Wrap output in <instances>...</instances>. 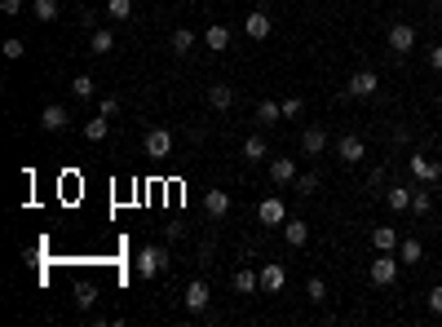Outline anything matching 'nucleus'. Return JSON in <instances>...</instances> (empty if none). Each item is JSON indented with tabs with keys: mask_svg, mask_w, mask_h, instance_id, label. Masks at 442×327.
<instances>
[{
	"mask_svg": "<svg viewBox=\"0 0 442 327\" xmlns=\"http://www.w3.org/2000/svg\"><path fill=\"white\" fill-rule=\"evenodd\" d=\"M398 252H376V261H372V270H367V274H372V283L376 287H389L393 283V278H398Z\"/></svg>",
	"mask_w": 442,
	"mask_h": 327,
	"instance_id": "1",
	"label": "nucleus"
},
{
	"mask_svg": "<svg viewBox=\"0 0 442 327\" xmlns=\"http://www.w3.org/2000/svg\"><path fill=\"white\" fill-rule=\"evenodd\" d=\"M169 270V252L164 248H142L137 252V278H155Z\"/></svg>",
	"mask_w": 442,
	"mask_h": 327,
	"instance_id": "2",
	"label": "nucleus"
},
{
	"mask_svg": "<svg viewBox=\"0 0 442 327\" xmlns=\"http://www.w3.org/2000/svg\"><path fill=\"white\" fill-rule=\"evenodd\" d=\"M345 93H350V98H376V93H380V76H376V71H354V76L345 80Z\"/></svg>",
	"mask_w": 442,
	"mask_h": 327,
	"instance_id": "3",
	"label": "nucleus"
},
{
	"mask_svg": "<svg viewBox=\"0 0 442 327\" xmlns=\"http://www.w3.org/2000/svg\"><path fill=\"white\" fill-rule=\"evenodd\" d=\"M407 168H411V177L420 181V186H434V181L442 177V164H438V160H429V155H420V151H416L411 160H407Z\"/></svg>",
	"mask_w": 442,
	"mask_h": 327,
	"instance_id": "4",
	"label": "nucleus"
},
{
	"mask_svg": "<svg viewBox=\"0 0 442 327\" xmlns=\"http://www.w3.org/2000/svg\"><path fill=\"white\" fill-rule=\"evenodd\" d=\"M389 49L393 53H411L416 49V27L411 22H393L389 27Z\"/></svg>",
	"mask_w": 442,
	"mask_h": 327,
	"instance_id": "5",
	"label": "nucleus"
},
{
	"mask_svg": "<svg viewBox=\"0 0 442 327\" xmlns=\"http://www.w3.org/2000/svg\"><path fill=\"white\" fill-rule=\"evenodd\" d=\"M257 217H261V226H283V221H288V203H283L279 195H274V199H261V203H257Z\"/></svg>",
	"mask_w": 442,
	"mask_h": 327,
	"instance_id": "6",
	"label": "nucleus"
},
{
	"mask_svg": "<svg viewBox=\"0 0 442 327\" xmlns=\"http://www.w3.org/2000/svg\"><path fill=\"white\" fill-rule=\"evenodd\" d=\"M337 155L345 164H363V155H367V146H363V137L358 133H345V137L337 142Z\"/></svg>",
	"mask_w": 442,
	"mask_h": 327,
	"instance_id": "7",
	"label": "nucleus"
},
{
	"mask_svg": "<svg viewBox=\"0 0 442 327\" xmlns=\"http://www.w3.org/2000/svg\"><path fill=\"white\" fill-rule=\"evenodd\" d=\"M283 283H288V270H283L279 261H270V265H261V292H283Z\"/></svg>",
	"mask_w": 442,
	"mask_h": 327,
	"instance_id": "8",
	"label": "nucleus"
},
{
	"mask_svg": "<svg viewBox=\"0 0 442 327\" xmlns=\"http://www.w3.org/2000/svg\"><path fill=\"white\" fill-rule=\"evenodd\" d=\"M67 124H71L67 106H58V102H49V106H44V111H40V128H44V133H62Z\"/></svg>",
	"mask_w": 442,
	"mask_h": 327,
	"instance_id": "9",
	"label": "nucleus"
},
{
	"mask_svg": "<svg viewBox=\"0 0 442 327\" xmlns=\"http://www.w3.org/2000/svg\"><path fill=\"white\" fill-rule=\"evenodd\" d=\"M169 151H173V133L169 128H151L146 133V155H151V160H164Z\"/></svg>",
	"mask_w": 442,
	"mask_h": 327,
	"instance_id": "10",
	"label": "nucleus"
},
{
	"mask_svg": "<svg viewBox=\"0 0 442 327\" xmlns=\"http://www.w3.org/2000/svg\"><path fill=\"white\" fill-rule=\"evenodd\" d=\"M208 296H212V292H208V283H204V278H195V283L186 287V296H182V301H186V310H190V314H199V310H208Z\"/></svg>",
	"mask_w": 442,
	"mask_h": 327,
	"instance_id": "11",
	"label": "nucleus"
},
{
	"mask_svg": "<svg viewBox=\"0 0 442 327\" xmlns=\"http://www.w3.org/2000/svg\"><path fill=\"white\" fill-rule=\"evenodd\" d=\"M204 212L212 221H221V217L230 212V195H226V190H204Z\"/></svg>",
	"mask_w": 442,
	"mask_h": 327,
	"instance_id": "12",
	"label": "nucleus"
},
{
	"mask_svg": "<svg viewBox=\"0 0 442 327\" xmlns=\"http://www.w3.org/2000/svg\"><path fill=\"white\" fill-rule=\"evenodd\" d=\"M270 181H274V186H292V181H296V164L288 160V155H279V160L270 164Z\"/></svg>",
	"mask_w": 442,
	"mask_h": 327,
	"instance_id": "13",
	"label": "nucleus"
},
{
	"mask_svg": "<svg viewBox=\"0 0 442 327\" xmlns=\"http://www.w3.org/2000/svg\"><path fill=\"white\" fill-rule=\"evenodd\" d=\"M270 27H274V22H270V14H266V9H253V14H248V22H244V31L253 35V40H266V35H270Z\"/></svg>",
	"mask_w": 442,
	"mask_h": 327,
	"instance_id": "14",
	"label": "nucleus"
},
{
	"mask_svg": "<svg viewBox=\"0 0 442 327\" xmlns=\"http://www.w3.org/2000/svg\"><path fill=\"white\" fill-rule=\"evenodd\" d=\"M301 151H305V155H323V151H328V133L318 128V124H309V128L301 133Z\"/></svg>",
	"mask_w": 442,
	"mask_h": 327,
	"instance_id": "15",
	"label": "nucleus"
},
{
	"mask_svg": "<svg viewBox=\"0 0 442 327\" xmlns=\"http://www.w3.org/2000/svg\"><path fill=\"white\" fill-rule=\"evenodd\" d=\"M398 239H402V235H398L393 226H376V230H372V248H376V252H398Z\"/></svg>",
	"mask_w": 442,
	"mask_h": 327,
	"instance_id": "16",
	"label": "nucleus"
},
{
	"mask_svg": "<svg viewBox=\"0 0 442 327\" xmlns=\"http://www.w3.org/2000/svg\"><path fill=\"white\" fill-rule=\"evenodd\" d=\"M283 239H288L292 248H305L309 244V226L296 221V217H288V221H283Z\"/></svg>",
	"mask_w": 442,
	"mask_h": 327,
	"instance_id": "17",
	"label": "nucleus"
},
{
	"mask_svg": "<svg viewBox=\"0 0 442 327\" xmlns=\"http://www.w3.org/2000/svg\"><path fill=\"white\" fill-rule=\"evenodd\" d=\"M208 106H212V111H230V106H235V89H230V84H212V89H208Z\"/></svg>",
	"mask_w": 442,
	"mask_h": 327,
	"instance_id": "18",
	"label": "nucleus"
},
{
	"mask_svg": "<svg viewBox=\"0 0 442 327\" xmlns=\"http://www.w3.org/2000/svg\"><path fill=\"white\" fill-rule=\"evenodd\" d=\"M235 292H244V296H253V292H261V274L257 270H235Z\"/></svg>",
	"mask_w": 442,
	"mask_h": 327,
	"instance_id": "19",
	"label": "nucleus"
},
{
	"mask_svg": "<svg viewBox=\"0 0 442 327\" xmlns=\"http://www.w3.org/2000/svg\"><path fill=\"white\" fill-rule=\"evenodd\" d=\"M204 44H208L212 53H221L226 44H230V27H221V22H212V27L204 31Z\"/></svg>",
	"mask_w": 442,
	"mask_h": 327,
	"instance_id": "20",
	"label": "nucleus"
},
{
	"mask_svg": "<svg viewBox=\"0 0 442 327\" xmlns=\"http://www.w3.org/2000/svg\"><path fill=\"white\" fill-rule=\"evenodd\" d=\"M385 203H389L393 212H407L411 208V186H389L385 190Z\"/></svg>",
	"mask_w": 442,
	"mask_h": 327,
	"instance_id": "21",
	"label": "nucleus"
},
{
	"mask_svg": "<svg viewBox=\"0 0 442 327\" xmlns=\"http://www.w3.org/2000/svg\"><path fill=\"white\" fill-rule=\"evenodd\" d=\"M58 14H62L58 0H31V18L35 22H58Z\"/></svg>",
	"mask_w": 442,
	"mask_h": 327,
	"instance_id": "22",
	"label": "nucleus"
},
{
	"mask_svg": "<svg viewBox=\"0 0 442 327\" xmlns=\"http://www.w3.org/2000/svg\"><path fill=\"white\" fill-rule=\"evenodd\" d=\"M169 49H173L177 58L190 53V49H195V31H190V27H177V31H173V40H169Z\"/></svg>",
	"mask_w": 442,
	"mask_h": 327,
	"instance_id": "23",
	"label": "nucleus"
},
{
	"mask_svg": "<svg viewBox=\"0 0 442 327\" xmlns=\"http://www.w3.org/2000/svg\"><path fill=\"white\" fill-rule=\"evenodd\" d=\"M239 155H244L248 164H261V160L270 155V146H266V137H248V142H244V151H239Z\"/></svg>",
	"mask_w": 442,
	"mask_h": 327,
	"instance_id": "24",
	"label": "nucleus"
},
{
	"mask_svg": "<svg viewBox=\"0 0 442 327\" xmlns=\"http://www.w3.org/2000/svg\"><path fill=\"white\" fill-rule=\"evenodd\" d=\"M89 49H93V53H111V49H115V31L98 27V31L89 35Z\"/></svg>",
	"mask_w": 442,
	"mask_h": 327,
	"instance_id": "25",
	"label": "nucleus"
},
{
	"mask_svg": "<svg viewBox=\"0 0 442 327\" xmlns=\"http://www.w3.org/2000/svg\"><path fill=\"white\" fill-rule=\"evenodd\" d=\"M420 257H425V248L416 244V239H398V261H402V265H416Z\"/></svg>",
	"mask_w": 442,
	"mask_h": 327,
	"instance_id": "26",
	"label": "nucleus"
},
{
	"mask_svg": "<svg viewBox=\"0 0 442 327\" xmlns=\"http://www.w3.org/2000/svg\"><path fill=\"white\" fill-rule=\"evenodd\" d=\"M257 119H261V124H274V119H283V102L261 98V102H257Z\"/></svg>",
	"mask_w": 442,
	"mask_h": 327,
	"instance_id": "27",
	"label": "nucleus"
},
{
	"mask_svg": "<svg viewBox=\"0 0 442 327\" xmlns=\"http://www.w3.org/2000/svg\"><path fill=\"white\" fill-rule=\"evenodd\" d=\"M411 212H416V217H425V212H434V195H429V190H425V186H416V190H411Z\"/></svg>",
	"mask_w": 442,
	"mask_h": 327,
	"instance_id": "28",
	"label": "nucleus"
},
{
	"mask_svg": "<svg viewBox=\"0 0 442 327\" xmlns=\"http://www.w3.org/2000/svg\"><path fill=\"white\" fill-rule=\"evenodd\" d=\"M71 93H76L80 102H89L93 93H98V84H93V76H76V80H71Z\"/></svg>",
	"mask_w": 442,
	"mask_h": 327,
	"instance_id": "29",
	"label": "nucleus"
},
{
	"mask_svg": "<svg viewBox=\"0 0 442 327\" xmlns=\"http://www.w3.org/2000/svg\"><path fill=\"white\" fill-rule=\"evenodd\" d=\"M106 14H111L115 22H128L133 18V0H106Z\"/></svg>",
	"mask_w": 442,
	"mask_h": 327,
	"instance_id": "30",
	"label": "nucleus"
},
{
	"mask_svg": "<svg viewBox=\"0 0 442 327\" xmlns=\"http://www.w3.org/2000/svg\"><path fill=\"white\" fill-rule=\"evenodd\" d=\"M106 133H111V124H106V115H98V119H89V124H85V137H89V142H102Z\"/></svg>",
	"mask_w": 442,
	"mask_h": 327,
	"instance_id": "31",
	"label": "nucleus"
},
{
	"mask_svg": "<svg viewBox=\"0 0 442 327\" xmlns=\"http://www.w3.org/2000/svg\"><path fill=\"white\" fill-rule=\"evenodd\" d=\"M93 301H98V287H93V283H80V287H76V305H80V310H93Z\"/></svg>",
	"mask_w": 442,
	"mask_h": 327,
	"instance_id": "32",
	"label": "nucleus"
},
{
	"mask_svg": "<svg viewBox=\"0 0 442 327\" xmlns=\"http://www.w3.org/2000/svg\"><path fill=\"white\" fill-rule=\"evenodd\" d=\"M0 53H5V58H9V62H18V58H22V53H27V44H22V40H18V35H9V40H5V44H0Z\"/></svg>",
	"mask_w": 442,
	"mask_h": 327,
	"instance_id": "33",
	"label": "nucleus"
},
{
	"mask_svg": "<svg viewBox=\"0 0 442 327\" xmlns=\"http://www.w3.org/2000/svg\"><path fill=\"white\" fill-rule=\"evenodd\" d=\"M292 186H296V195H314V190H318V177H314V173H296Z\"/></svg>",
	"mask_w": 442,
	"mask_h": 327,
	"instance_id": "34",
	"label": "nucleus"
},
{
	"mask_svg": "<svg viewBox=\"0 0 442 327\" xmlns=\"http://www.w3.org/2000/svg\"><path fill=\"white\" fill-rule=\"evenodd\" d=\"M305 296L314 301V305H318V301H328V283H323V278H309V283H305Z\"/></svg>",
	"mask_w": 442,
	"mask_h": 327,
	"instance_id": "35",
	"label": "nucleus"
},
{
	"mask_svg": "<svg viewBox=\"0 0 442 327\" xmlns=\"http://www.w3.org/2000/svg\"><path fill=\"white\" fill-rule=\"evenodd\" d=\"M296 115H305V102L301 98H288V102H283V119H296Z\"/></svg>",
	"mask_w": 442,
	"mask_h": 327,
	"instance_id": "36",
	"label": "nucleus"
},
{
	"mask_svg": "<svg viewBox=\"0 0 442 327\" xmlns=\"http://www.w3.org/2000/svg\"><path fill=\"white\" fill-rule=\"evenodd\" d=\"M0 14H9V18H18V14H22V0H0Z\"/></svg>",
	"mask_w": 442,
	"mask_h": 327,
	"instance_id": "37",
	"label": "nucleus"
},
{
	"mask_svg": "<svg viewBox=\"0 0 442 327\" xmlns=\"http://www.w3.org/2000/svg\"><path fill=\"white\" fill-rule=\"evenodd\" d=\"M98 111H102V115H106V119H111V115H115V111H119V98H102V106H98Z\"/></svg>",
	"mask_w": 442,
	"mask_h": 327,
	"instance_id": "38",
	"label": "nucleus"
},
{
	"mask_svg": "<svg viewBox=\"0 0 442 327\" xmlns=\"http://www.w3.org/2000/svg\"><path fill=\"white\" fill-rule=\"evenodd\" d=\"M429 310H434V314H442V283L434 287V292H429Z\"/></svg>",
	"mask_w": 442,
	"mask_h": 327,
	"instance_id": "39",
	"label": "nucleus"
},
{
	"mask_svg": "<svg viewBox=\"0 0 442 327\" xmlns=\"http://www.w3.org/2000/svg\"><path fill=\"white\" fill-rule=\"evenodd\" d=\"M429 67L442 71V44H434V49H429Z\"/></svg>",
	"mask_w": 442,
	"mask_h": 327,
	"instance_id": "40",
	"label": "nucleus"
},
{
	"mask_svg": "<svg viewBox=\"0 0 442 327\" xmlns=\"http://www.w3.org/2000/svg\"><path fill=\"white\" fill-rule=\"evenodd\" d=\"M438 106H442V93H438Z\"/></svg>",
	"mask_w": 442,
	"mask_h": 327,
	"instance_id": "41",
	"label": "nucleus"
}]
</instances>
